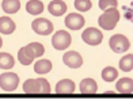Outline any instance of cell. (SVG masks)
<instances>
[{
    "instance_id": "cell-1",
    "label": "cell",
    "mask_w": 133,
    "mask_h": 99,
    "mask_svg": "<svg viewBox=\"0 0 133 99\" xmlns=\"http://www.w3.org/2000/svg\"><path fill=\"white\" fill-rule=\"evenodd\" d=\"M119 21V11L117 10V7L113 8H107L105 10V12L99 16L98 23L102 29L105 30H113L117 26V23Z\"/></svg>"
},
{
    "instance_id": "cell-2",
    "label": "cell",
    "mask_w": 133,
    "mask_h": 99,
    "mask_svg": "<svg viewBox=\"0 0 133 99\" xmlns=\"http://www.w3.org/2000/svg\"><path fill=\"white\" fill-rule=\"evenodd\" d=\"M71 42H72V37L65 30H58L52 37V45L56 50H64V49L69 48Z\"/></svg>"
},
{
    "instance_id": "cell-3",
    "label": "cell",
    "mask_w": 133,
    "mask_h": 99,
    "mask_svg": "<svg viewBox=\"0 0 133 99\" xmlns=\"http://www.w3.org/2000/svg\"><path fill=\"white\" fill-rule=\"evenodd\" d=\"M19 84V77L14 72H4L0 75V87L3 91L12 92L18 88Z\"/></svg>"
},
{
    "instance_id": "cell-4",
    "label": "cell",
    "mask_w": 133,
    "mask_h": 99,
    "mask_svg": "<svg viewBox=\"0 0 133 99\" xmlns=\"http://www.w3.org/2000/svg\"><path fill=\"white\" fill-rule=\"evenodd\" d=\"M109 46H110L111 50L116 52V53H124L130 48V42L125 35L116 34L110 38V41H109Z\"/></svg>"
},
{
    "instance_id": "cell-5",
    "label": "cell",
    "mask_w": 133,
    "mask_h": 99,
    "mask_svg": "<svg viewBox=\"0 0 133 99\" xmlns=\"http://www.w3.org/2000/svg\"><path fill=\"white\" fill-rule=\"evenodd\" d=\"M82 39L86 42L87 45L96 46V45H99L102 42V39H103V34L101 33V30L95 29V27H88V29H86L83 31Z\"/></svg>"
},
{
    "instance_id": "cell-6",
    "label": "cell",
    "mask_w": 133,
    "mask_h": 99,
    "mask_svg": "<svg viewBox=\"0 0 133 99\" xmlns=\"http://www.w3.org/2000/svg\"><path fill=\"white\" fill-rule=\"evenodd\" d=\"M31 29L39 35H49L53 31V23L45 18H37L33 21Z\"/></svg>"
},
{
    "instance_id": "cell-7",
    "label": "cell",
    "mask_w": 133,
    "mask_h": 99,
    "mask_svg": "<svg viewBox=\"0 0 133 99\" xmlns=\"http://www.w3.org/2000/svg\"><path fill=\"white\" fill-rule=\"evenodd\" d=\"M63 61L64 64L68 67V68H72V69H76V68H80L83 65V58L82 56L75 52V50H69L66 52L64 56H63Z\"/></svg>"
},
{
    "instance_id": "cell-8",
    "label": "cell",
    "mask_w": 133,
    "mask_h": 99,
    "mask_svg": "<svg viewBox=\"0 0 133 99\" xmlns=\"http://www.w3.org/2000/svg\"><path fill=\"white\" fill-rule=\"evenodd\" d=\"M84 18L80 14H76V12H72L65 16V26L71 29V30H79L84 26Z\"/></svg>"
},
{
    "instance_id": "cell-9",
    "label": "cell",
    "mask_w": 133,
    "mask_h": 99,
    "mask_svg": "<svg viewBox=\"0 0 133 99\" xmlns=\"http://www.w3.org/2000/svg\"><path fill=\"white\" fill-rule=\"evenodd\" d=\"M76 85L71 79H63L56 84V92L57 94H72L75 92Z\"/></svg>"
},
{
    "instance_id": "cell-10",
    "label": "cell",
    "mask_w": 133,
    "mask_h": 99,
    "mask_svg": "<svg viewBox=\"0 0 133 99\" xmlns=\"http://www.w3.org/2000/svg\"><path fill=\"white\" fill-rule=\"evenodd\" d=\"M48 11L54 16H61L66 12V4L63 0H53V2H50V4L48 5Z\"/></svg>"
},
{
    "instance_id": "cell-11",
    "label": "cell",
    "mask_w": 133,
    "mask_h": 99,
    "mask_svg": "<svg viewBox=\"0 0 133 99\" xmlns=\"http://www.w3.org/2000/svg\"><path fill=\"white\" fill-rule=\"evenodd\" d=\"M116 88L119 94H132L133 92V80L130 77L119 79L116 84Z\"/></svg>"
},
{
    "instance_id": "cell-12",
    "label": "cell",
    "mask_w": 133,
    "mask_h": 99,
    "mask_svg": "<svg viewBox=\"0 0 133 99\" xmlns=\"http://www.w3.org/2000/svg\"><path fill=\"white\" fill-rule=\"evenodd\" d=\"M18 58H19L21 64L23 65H30L34 61L35 56L33 54V52L30 50L29 46H23L19 49V52H18Z\"/></svg>"
},
{
    "instance_id": "cell-13",
    "label": "cell",
    "mask_w": 133,
    "mask_h": 99,
    "mask_svg": "<svg viewBox=\"0 0 133 99\" xmlns=\"http://www.w3.org/2000/svg\"><path fill=\"white\" fill-rule=\"evenodd\" d=\"M15 23L10 16H2L0 18V33L2 34H12L15 31Z\"/></svg>"
},
{
    "instance_id": "cell-14",
    "label": "cell",
    "mask_w": 133,
    "mask_h": 99,
    "mask_svg": "<svg viewBox=\"0 0 133 99\" xmlns=\"http://www.w3.org/2000/svg\"><path fill=\"white\" fill-rule=\"evenodd\" d=\"M80 91L83 94H95L98 91V84L94 79H84L80 82Z\"/></svg>"
},
{
    "instance_id": "cell-15",
    "label": "cell",
    "mask_w": 133,
    "mask_h": 99,
    "mask_svg": "<svg viewBox=\"0 0 133 99\" xmlns=\"http://www.w3.org/2000/svg\"><path fill=\"white\" fill-rule=\"evenodd\" d=\"M23 91L26 94H38L41 92V84L38 79H29L23 84Z\"/></svg>"
},
{
    "instance_id": "cell-16",
    "label": "cell",
    "mask_w": 133,
    "mask_h": 99,
    "mask_svg": "<svg viewBox=\"0 0 133 99\" xmlns=\"http://www.w3.org/2000/svg\"><path fill=\"white\" fill-rule=\"evenodd\" d=\"M2 8L5 14H15L21 8V2L19 0H3Z\"/></svg>"
},
{
    "instance_id": "cell-17",
    "label": "cell",
    "mask_w": 133,
    "mask_h": 99,
    "mask_svg": "<svg viewBox=\"0 0 133 99\" xmlns=\"http://www.w3.org/2000/svg\"><path fill=\"white\" fill-rule=\"evenodd\" d=\"M26 11L31 15H39L44 11V4L39 0H30L26 4Z\"/></svg>"
},
{
    "instance_id": "cell-18",
    "label": "cell",
    "mask_w": 133,
    "mask_h": 99,
    "mask_svg": "<svg viewBox=\"0 0 133 99\" xmlns=\"http://www.w3.org/2000/svg\"><path fill=\"white\" fill-rule=\"evenodd\" d=\"M50 69H52V61L46 60V58L38 60L34 65V71L37 73H39V75H45V73L50 72Z\"/></svg>"
},
{
    "instance_id": "cell-19",
    "label": "cell",
    "mask_w": 133,
    "mask_h": 99,
    "mask_svg": "<svg viewBox=\"0 0 133 99\" xmlns=\"http://www.w3.org/2000/svg\"><path fill=\"white\" fill-rule=\"evenodd\" d=\"M15 65V60L10 53H0V68L2 69H11Z\"/></svg>"
},
{
    "instance_id": "cell-20",
    "label": "cell",
    "mask_w": 133,
    "mask_h": 99,
    "mask_svg": "<svg viewBox=\"0 0 133 99\" xmlns=\"http://www.w3.org/2000/svg\"><path fill=\"white\" fill-rule=\"evenodd\" d=\"M118 77V71L116 68L113 67H106L103 71H102V79L105 80V82L110 83V82H114Z\"/></svg>"
},
{
    "instance_id": "cell-21",
    "label": "cell",
    "mask_w": 133,
    "mask_h": 99,
    "mask_svg": "<svg viewBox=\"0 0 133 99\" xmlns=\"http://www.w3.org/2000/svg\"><path fill=\"white\" fill-rule=\"evenodd\" d=\"M119 69H122L124 72L133 69V54H126L119 60Z\"/></svg>"
},
{
    "instance_id": "cell-22",
    "label": "cell",
    "mask_w": 133,
    "mask_h": 99,
    "mask_svg": "<svg viewBox=\"0 0 133 99\" xmlns=\"http://www.w3.org/2000/svg\"><path fill=\"white\" fill-rule=\"evenodd\" d=\"M27 46L30 48V50H31L33 54L35 56V58L41 57V56L45 53V48L42 44H39V42H31V44H29Z\"/></svg>"
},
{
    "instance_id": "cell-23",
    "label": "cell",
    "mask_w": 133,
    "mask_h": 99,
    "mask_svg": "<svg viewBox=\"0 0 133 99\" xmlns=\"http://www.w3.org/2000/svg\"><path fill=\"white\" fill-rule=\"evenodd\" d=\"M91 7H92L91 0H75V8L80 12H86L91 10Z\"/></svg>"
},
{
    "instance_id": "cell-24",
    "label": "cell",
    "mask_w": 133,
    "mask_h": 99,
    "mask_svg": "<svg viewBox=\"0 0 133 99\" xmlns=\"http://www.w3.org/2000/svg\"><path fill=\"white\" fill-rule=\"evenodd\" d=\"M118 2L117 0H99V8L101 10H107V8H113V7H117Z\"/></svg>"
},
{
    "instance_id": "cell-25",
    "label": "cell",
    "mask_w": 133,
    "mask_h": 99,
    "mask_svg": "<svg viewBox=\"0 0 133 99\" xmlns=\"http://www.w3.org/2000/svg\"><path fill=\"white\" fill-rule=\"evenodd\" d=\"M39 84H41V92L42 94H49L50 92V84L46 79H38Z\"/></svg>"
},
{
    "instance_id": "cell-26",
    "label": "cell",
    "mask_w": 133,
    "mask_h": 99,
    "mask_svg": "<svg viewBox=\"0 0 133 99\" xmlns=\"http://www.w3.org/2000/svg\"><path fill=\"white\" fill-rule=\"evenodd\" d=\"M3 46V39H2V37H0V48Z\"/></svg>"
}]
</instances>
